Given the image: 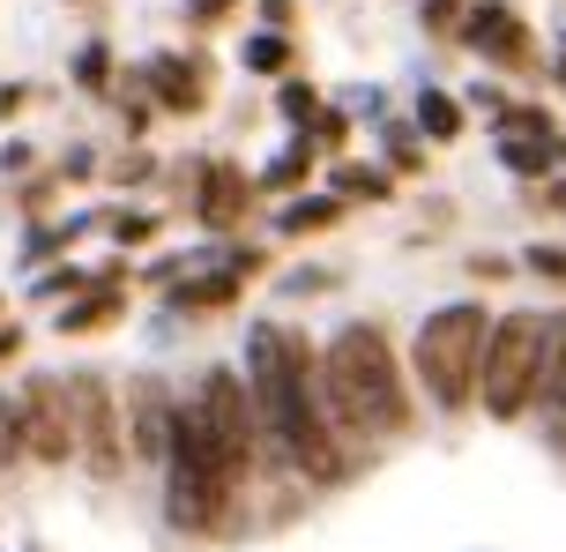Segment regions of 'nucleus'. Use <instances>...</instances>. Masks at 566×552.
Listing matches in <instances>:
<instances>
[{
	"label": "nucleus",
	"instance_id": "1",
	"mask_svg": "<svg viewBox=\"0 0 566 552\" xmlns=\"http://www.w3.org/2000/svg\"><path fill=\"white\" fill-rule=\"evenodd\" d=\"M247 396H254V418L283 440V456L306 470L313 486H336L350 456H343V434L328 426V404H321V374H313V351L298 329L283 321H261L247 336Z\"/></svg>",
	"mask_w": 566,
	"mask_h": 552
},
{
	"label": "nucleus",
	"instance_id": "2",
	"mask_svg": "<svg viewBox=\"0 0 566 552\" xmlns=\"http://www.w3.org/2000/svg\"><path fill=\"white\" fill-rule=\"evenodd\" d=\"M321 374V404H328V426L350 440H388L410 426V396H402L396 351L373 321H350L336 344L313 358Z\"/></svg>",
	"mask_w": 566,
	"mask_h": 552
},
{
	"label": "nucleus",
	"instance_id": "3",
	"mask_svg": "<svg viewBox=\"0 0 566 552\" xmlns=\"http://www.w3.org/2000/svg\"><path fill=\"white\" fill-rule=\"evenodd\" d=\"M552 336H559V314H507L492 321L478 358V396L492 418H522L544 388V366H552Z\"/></svg>",
	"mask_w": 566,
	"mask_h": 552
},
{
	"label": "nucleus",
	"instance_id": "4",
	"mask_svg": "<svg viewBox=\"0 0 566 552\" xmlns=\"http://www.w3.org/2000/svg\"><path fill=\"white\" fill-rule=\"evenodd\" d=\"M484 336H492V321H484L478 299H454L440 314H424L418 329V381L424 396L440 410H462L478 396V358H484Z\"/></svg>",
	"mask_w": 566,
	"mask_h": 552
},
{
	"label": "nucleus",
	"instance_id": "5",
	"mask_svg": "<svg viewBox=\"0 0 566 552\" xmlns=\"http://www.w3.org/2000/svg\"><path fill=\"white\" fill-rule=\"evenodd\" d=\"M187 410H195V434L209 448V464L224 470V486L239 493L254 478V396H247V381L231 374V366H217V374H201Z\"/></svg>",
	"mask_w": 566,
	"mask_h": 552
},
{
	"label": "nucleus",
	"instance_id": "6",
	"mask_svg": "<svg viewBox=\"0 0 566 552\" xmlns=\"http://www.w3.org/2000/svg\"><path fill=\"white\" fill-rule=\"evenodd\" d=\"M67 410H75V456L97 478H113L119 470V404H113V388H105V374L67 381Z\"/></svg>",
	"mask_w": 566,
	"mask_h": 552
},
{
	"label": "nucleus",
	"instance_id": "7",
	"mask_svg": "<svg viewBox=\"0 0 566 552\" xmlns=\"http://www.w3.org/2000/svg\"><path fill=\"white\" fill-rule=\"evenodd\" d=\"M23 456H38V464H67L75 456V410H67V381L38 374L23 388Z\"/></svg>",
	"mask_w": 566,
	"mask_h": 552
},
{
	"label": "nucleus",
	"instance_id": "8",
	"mask_svg": "<svg viewBox=\"0 0 566 552\" xmlns=\"http://www.w3.org/2000/svg\"><path fill=\"white\" fill-rule=\"evenodd\" d=\"M462 38H470L484 60H507V67H522V60H530V30H522V15H514L507 0L470 8V30H462Z\"/></svg>",
	"mask_w": 566,
	"mask_h": 552
},
{
	"label": "nucleus",
	"instance_id": "9",
	"mask_svg": "<svg viewBox=\"0 0 566 552\" xmlns=\"http://www.w3.org/2000/svg\"><path fill=\"white\" fill-rule=\"evenodd\" d=\"M127 410H135V448H142V456H165V440H171V410H179V404H171L157 381H135V404H127Z\"/></svg>",
	"mask_w": 566,
	"mask_h": 552
},
{
	"label": "nucleus",
	"instance_id": "10",
	"mask_svg": "<svg viewBox=\"0 0 566 552\" xmlns=\"http://www.w3.org/2000/svg\"><path fill=\"white\" fill-rule=\"evenodd\" d=\"M149 83H157V97H165V105H171V113H195V105H201V97H209V90H201V67H195V60H149Z\"/></svg>",
	"mask_w": 566,
	"mask_h": 552
},
{
	"label": "nucleus",
	"instance_id": "11",
	"mask_svg": "<svg viewBox=\"0 0 566 552\" xmlns=\"http://www.w3.org/2000/svg\"><path fill=\"white\" fill-rule=\"evenodd\" d=\"M201 217H209V225H239V209H247V179L231 173V165H209V173H201Z\"/></svg>",
	"mask_w": 566,
	"mask_h": 552
},
{
	"label": "nucleus",
	"instance_id": "12",
	"mask_svg": "<svg viewBox=\"0 0 566 552\" xmlns=\"http://www.w3.org/2000/svg\"><path fill=\"white\" fill-rule=\"evenodd\" d=\"M119 306H127V299H119L113 284H97L83 306H67V314H60V336H97L105 321H119Z\"/></svg>",
	"mask_w": 566,
	"mask_h": 552
},
{
	"label": "nucleus",
	"instance_id": "13",
	"mask_svg": "<svg viewBox=\"0 0 566 552\" xmlns=\"http://www.w3.org/2000/svg\"><path fill=\"white\" fill-rule=\"evenodd\" d=\"M500 157H507V173H552L566 157V143H552V135H507Z\"/></svg>",
	"mask_w": 566,
	"mask_h": 552
},
{
	"label": "nucleus",
	"instance_id": "14",
	"mask_svg": "<svg viewBox=\"0 0 566 552\" xmlns=\"http://www.w3.org/2000/svg\"><path fill=\"white\" fill-rule=\"evenodd\" d=\"M239 299V269H224V277H195V284L171 291V306H195V314H209V306H231Z\"/></svg>",
	"mask_w": 566,
	"mask_h": 552
},
{
	"label": "nucleus",
	"instance_id": "15",
	"mask_svg": "<svg viewBox=\"0 0 566 552\" xmlns=\"http://www.w3.org/2000/svg\"><path fill=\"white\" fill-rule=\"evenodd\" d=\"M418 127L432 135V143H454V135H462V105L440 97V90H424V97H418Z\"/></svg>",
	"mask_w": 566,
	"mask_h": 552
},
{
	"label": "nucleus",
	"instance_id": "16",
	"mask_svg": "<svg viewBox=\"0 0 566 552\" xmlns=\"http://www.w3.org/2000/svg\"><path fill=\"white\" fill-rule=\"evenodd\" d=\"M544 404H552V418L566 426V321H559V336H552V366H544V388H537Z\"/></svg>",
	"mask_w": 566,
	"mask_h": 552
},
{
	"label": "nucleus",
	"instance_id": "17",
	"mask_svg": "<svg viewBox=\"0 0 566 552\" xmlns=\"http://www.w3.org/2000/svg\"><path fill=\"white\" fill-rule=\"evenodd\" d=\"M336 195H350V202H358V195H366V202H388V173H373V165H343Z\"/></svg>",
	"mask_w": 566,
	"mask_h": 552
},
{
	"label": "nucleus",
	"instance_id": "18",
	"mask_svg": "<svg viewBox=\"0 0 566 552\" xmlns=\"http://www.w3.org/2000/svg\"><path fill=\"white\" fill-rule=\"evenodd\" d=\"M306 173H313V143H291L276 165H269V179H261V187H306Z\"/></svg>",
	"mask_w": 566,
	"mask_h": 552
},
{
	"label": "nucleus",
	"instance_id": "19",
	"mask_svg": "<svg viewBox=\"0 0 566 552\" xmlns=\"http://www.w3.org/2000/svg\"><path fill=\"white\" fill-rule=\"evenodd\" d=\"M247 67H254V75H283V67H291V45H283L276 30H269V38H247Z\"/></svg>",
	"mask_w": 566,
	"mask_h": 552
},
{
	"label": "nucleus",
	"instance_id": "20",
	"mask_svg": "<svg viewBox=\"0 0 566 552\" xmlns=\"http://www.w3.org/2000/svg\"><path fill=\"white\" fill-rule=\"evenodd\" d=\"M23 464V410L0 396V470H15Z\"/></svg>",
	"mask_w": 566,
	"mask_h": 552
},
{
	"label": "nucleus",
	"instance_id": "21",
	"mask_svg": "<svg viewBox=\"0 0 566 552\" xmlns=\"http://www.w3.org/2000/svg\"><path fill=\"white\" fill-rule=\"evenodd\" d=\"M336 209L343 202H298V209H283V232H321V225H336Z\"/></svg>",
	"mask_w": 566,
	"mask_h": 552
},
{
	"label": "nucleus",
	"instance_id": "22",
	"mask_svg": "<svg viewBox=\"0 0 566 552\" xmlns=\"http://www.w3.org/2000/svg\"><path fill=\"white\" fill-rule=\"evenodd\" d=\"M75 75H83V90H105V75H113V53H105V45H90V53L75 60Z\"/></svg>",
	"mask_w": 566,
	"mask_h": 552
},
{
	"label": "nucleus",
	"instance_id": "23",
	"mask_svg": "<svg viewBox=\"0 0 566 552\" xmlns=\"http://www.w3.org/2000/svg\"><path fill=\"white\" fill-rule=\"evenodd\" d=\"M530 269L552 277V284H566V247H530Z\"/></svg>",
	"mask_w": 566,
	"mask_h": 552
},
{
	"label": "nucleus",
	"instance_id": "24",
	"mask_svg": "<svg viewBox=\"0 0 566 552\" xmlns=\"http://www.w3.org/2000/svg\"><path fill=\"white\" fill-rule=\"evenodd\" d=\"M149 232H157V217H113V239H119V247H142Z\"/></svg>",
	"mask_w": 566,
	"mask_h": 552
},
{
	"label": "nucleus",
	"instance_id": "25",
	"mask_svg": "<svg viewBox=\"0 0 566 552\" xmlns=\"http://www.w3.org/2000/svg\"><path fill=\"white\" fill-rule=\"evenodd\" d=\"M283 119H313V83H283Z\"/></svg>",
	"mask_w": 566,
	"mask_h": 552
},
{
	"label": "nucleus",
	"instance_id": "26",
	"mask_svg": "<svg viewBox=\"0 0 566 552\" xmlns=\"http://www.w3.org/2000/svg\"><path fill=\"white\" fill-rule=\"evenodd\" d=\"M8 113H23V90H15V83H0V119H8Z\"/></svg>",
	"mask_w": 566,
	"mask_h": 552
},
{
	"label": "nucleus",
	"instance_id": "27",
	"mask_svg": "<svg viewBox=\"0 0 566 552\" xmlns=\"http://www.w3.org/2000/svg\"><path fill=\"white\" fill-rule=\"evenodd\" d=\"M15 351H23V329H8V321H0V358H15Z\"/></svg>",
	"mask_w": 566,
	"mask_h": 552
},
{
	"label": "nucleus",
	"instance_id": "28",
	"mask_svg": "<svg viewBox=\"0 0 566 552\" xmlns=\"http://www.w3.org/2000/svg\"><path fill=\"white\" fill-rule=\"evenodd\" d=\"M261 15H269V23H291V0H261Z\"/></svg>",
	"mask_w": 566,
	"mask_h": 552
},
{
	"label": "nucleus",
	"instance_id": "29",
	"mask_svg": "<svg viewBox=\"0 0 566 552\" xmlns=\"http://www.w3.org/2000/svg\"><path fill=\"white\" fill-rule=\"evenodd\" d=\"M224 8H231V0H195V15H201V23H209V15H224Z\"/></svg>",
	"mask_w": 566,
	"mask_h": 552
}]
</instances>
